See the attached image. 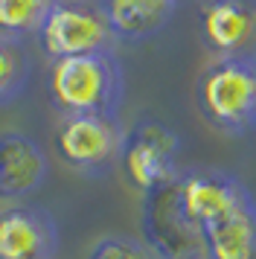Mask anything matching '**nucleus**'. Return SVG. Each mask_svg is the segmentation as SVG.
<instances>
[{
    "label": "nucleus",
    "instance_id": "1",
    "mask_svg": "<svg viewBox=\"0 0 256 259\" xmlns=\"http://www.w3.org/2000/svg\"><path fill=\"white\" fill-rule=\"evenodd\" d=\"M50 102L61 117L111 114L116 117L125 96V76L116 53H88L58 59L47 76Z\"/></svg>",
    "mask_w": 256,
    "mask_h": 259
},
{
    "label": "nucleus",
    "instance_id": "14",
    "mask_svg": "<svg viewBox=\"0 0 256 259\" xmlns=\"http://www.w3.org/2000/svg\"><path fill=\"white\" fill-rule=\"evenodd\" d=\"M88 259H157L146 242L134 236H105L96 242Z\"/></svg>",
    "mask_w": 256,
    "mask_h": 259
},
{
    "label": "nucleus",
    "instance_id": "13",
    "mask_svg": "<svg viewBox=\"0 0 256 259\" xmlns=\"http://www.w3.org/2000/svg\"><path fill=\"white\" fill-rule=\"evenodd\" d=\"M29 70H32V64H29L26 50L18 41L0 38V105L18 99L26 91Z\"/></svg>",
    "mask_w": 256,
    "mask_h": 259
},
{
    "label": "nucleus",
    "instance_id": "8",
    "mask_svg": "<svg viewBox=\"0 0 256 259\" xmlns=\"http://www.w3.org/2000/svg\"><path fill=\"white\" fill-rule=\"evenodd\" d=\"M58 250L56 219L35 204H12L0 212V259H53Z\"/></svg>",
    "mask_w": 256,
    "mask_h": 259
},
{
    "label": "nucleus",
    "instance_id": "9",
    "mask_svg": "<svg viewBox=\"0 0 256 259\" xmlns=\"http://www.w3.org/2000/svg\"><path fill=\"white\" fill-rule=\"evenodd\" d=\"M50 175L47 154L29 134L3 131L0 134V198L18 201L29 198Z\"/></svg>",
    "mask_w": 256,
    "mask_h": 259
},
{
    "label": "nucleus",
    "instance_id": "4",
    "mask_svg": "<svg viewBox=\"0 0 256 259\" xmlns=\"http://www.w3.org/2000/svg\"><path fill=\"white\" fill-rule=\"evenodd\" d=\"M250 198V189L236 175L221 169H186L172 184L175 212L195 236L209 224L227 219Z\"/></svg>",
    "mask_w": 256,
    "mask_h": 259
},
{
    "label": "nucleus",
    "instance_id": "3",
    "mask_svg": "<svg viewBox=\"0 0 256 259\" xmlns=\"http://www.w3.org/2000/svg\"><path fill=\"white\" fill-rule=\"evenodd\" d=\"M53 143H56V154L73 172L99 178L119 166L125 125L119 122V117H111V114L61 117Z\"/></svg>",
    "mask_w": 256,
    "mask_h": 259
},
{
    "label": "nucleus",
    "instance_id": "6",
    "mask_svg": "<svg viewBox=\"0 0 256 259\" xmlns=\"http://www.w3.org/2000/svg\"><path fill=\"white\" fill-rule=\"evenodd\" d=\"M178 152H181V137L169 125L157 119H140L134 122V128L125 131L119 166L128 184L137 192L149 195L154 189H163L178 181L181 175Z\"/></svg>",
    "mask_w": 256,
    "mask_h": 259
},
{
    "label": "nucleus",
    "instance_id": "12",
    "mask_svg": "<svg viewBox=\"0 0 256 259\" xmlns=\"http://www.w3.org/2000/svg\"><path fill=\"white\" fill-rule=\"evenodd\" d=\"M58 0H0V38L21 41L38 35Z\"/></svg>",
    "mask_w": 256,
    "mask_h": 259
},
{
    "label": "nucleus",
    "instance_id": "2",
    "mask_svg": "<svg viewBox=\"0 0 256 259\" xmlns=\"http://www.w3.org/2000/svg\"><path fill=\"white\" fill-rule=\"evenodd\" d=\"M198 111L221 134L244 137L256 131V56L216 59L195 88Z\"/></svg>",
    "mask_w": 256,
    "mask_h": 259
},
{
    "label": "nucleus",
    "instance_id": "11",
    "mask_svg": "<svg viewBox=\"0 0 256 259\" xmlns=\"http://www.w3.org/2000/svg\"><path fill=\"white\" fill-rule=\"evenodd\" d=\"M204 259H256V198L198 233Z\"/></svg>",
    "mask_w": 256,
    "mask_h": 259
},
{
    "label": "nucleus",
    "instance_id": "10",
    "mask_svg": "<svg viewBox=\"0 0 256 259\" xmlns=\"http://www.w3.org/2000/svg\"><path fill=\"white\" fill-rule=\"evenodd\" d=\"M116 44H140L163 32L172 21L178 0H96Z\"/></svg>",
    "mask_w": 256,
    "mask_h": 259
},
{
    "label": "nucleus",
    "instance_id": "5",
    "mask_svg": "<svg viewBox=\"0 0 256 259\" xmlns=\"http://www.w3.org/2000/svg\"><path fill=\"white\" fill-rule=\"evenodd\" d=\"M38 38L53 61L88 53H114L116 47V38L96 0H58Z\"/></svg>",
    "mask_w": 256,
    "mask_h": 259
},
{
    "label": "nucleus",
    "instance_id": "7",
    "mask_svg": "<svg viewBox=\"0 0 256 259\" xmlns=\"http://www.w3.org/2000/svg\"><path fill=\"white\" fill-rule=\"evenodd\" d=\"M201 41L216 59L256 56V0H204Z\"/></svg>",
    "mask_w": 256,
    "mask_h": 259
}]
</instances>
